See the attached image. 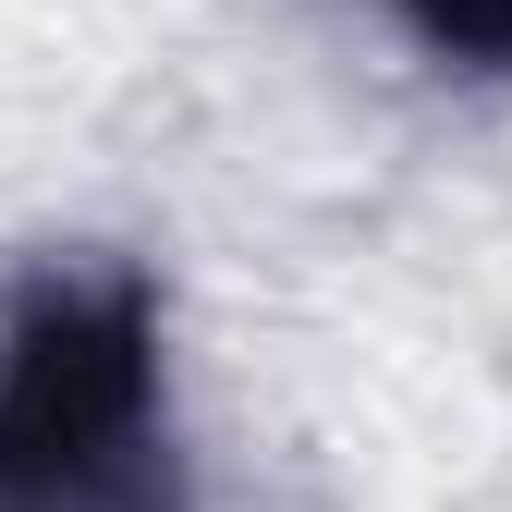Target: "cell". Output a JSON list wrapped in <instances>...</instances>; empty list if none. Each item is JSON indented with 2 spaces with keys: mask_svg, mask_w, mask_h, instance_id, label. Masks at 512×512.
<instances>
[{
  "mask_svg": "<svg viewBox=\"0 0 512 512\" xmlns=\"http://www.w3.org/2000/svg\"><path fill=\"white\" fill-rule=\"evenodd\" d=\"M0 512H196L135 256H37L0 305Z\"/></svg>",
  "mask_w": 512,
  "mask_h": 512,
  "instance_id": "1",
  "label": "cell"
},
{
  "mask_svg": "<svg viewBox=\"0 0 512 512\" xmlns=\"http://www.w3.org/2000/svg\"><path fill=\"white\" fill-rule=\"evenodd\" d=\"M366 13L391 25L415 61H439V74L512 86V0H366Z\"/></svg>",
  "mask_w": 512,
  "mask_h": 512,
  "instance_id": "2",
  "label": "cell"
}]
</instances>
